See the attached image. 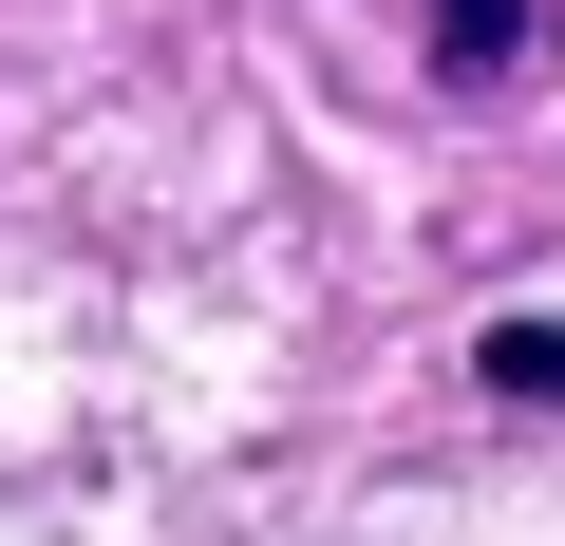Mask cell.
<instances>
[{
	"label": "cell",
	"mask_w": 565,
	"mask_h": 546,
	"mask_svg": "<svg viewBox=\"0 0 565 546\" xmlns=\"http://www.w3.org/2000/svg\"><path fill=\"white\" fill-rule=\"evenodd\" d=\"M434 20V57L471 76V95H509V76H546V0H415Z\"/></svg>",
	"instance_id": "1"
},
{
	"label": "cell",
	"mask_w": 565,
	"mask_h": 546,
	"mask_svg": "<svg viewBox=\"0 0 565 546\" xmlns=\"http://www.w3.org/2000/svg\"><path fill=\"white\" fill-rule=\"evenodd\" d=\"M471 358H490V396H546V415H565V321H490Z\"/></svg>",
	"instance_id": "2"
}]
</instances>
